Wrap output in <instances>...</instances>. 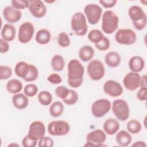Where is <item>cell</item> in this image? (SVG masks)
Here are the masks:
<instances>
[{
    "label": "cell",
    "instance_id": "cell-1",
    "mask_svg": "<svg viewBox=\"0 0 147 147\" xmlns=\"http://www.w3.org/2000/svg\"><path fill=\"white\" fill-rule=\"evenodd\" d=\"M68 84L73 88L79 87L83 82L84 68L77 59L71 60L67 65Z\"/></svg>",
    "mask_w": 147,
    "mask_h": 147
},
{
    "label": "cell",
    "instance_id": "cell-2",
    "mask_svg": "<svg viewBox=\"0 0 147 147\" xmlns=\"http://www.w3.org/2000/svg\"><path fill=\"white\" fill-rule=\"evenodd\" d=\"M128 14L132 21L134 28L138 30L144 29L147 23L146 13L141 7L137 5L130 6L128 10Z\"/></svg>",
    "mask_w": 147,
    "mask_h": 147
},
{
    "label": "cell",
    "instance_id": "cell-3",
    "mask_svg": "<svg viewBox=\"0 0 147 147\" xmlns=\"http://www.w3.org/2000/svg\"><path fill=\"white\" fill-rule=\"evenodd\" d=\"M119 18L112 10H106L102 14L101 28L106 34L114 33L118 28Z\"/></svg>",
    "mask_w": 147,
    "mask_h": 147
},
{
    "label": "cell",
    "instance_id": "cell-4",
    "mask_svg": "<svg viewBox=\"0 0 147 147\" xmlns=\"http://www.w3.org/2000/svg\"><path fill=\"white\" fill-rule=\"evenodd\" d=\"M72 30L79 36H84L88 30L86 18L82 12H76L72 17L71 21Z\"/></svg>",
    "mask_w": 147,
    "mask_h": 147
},
{
    "label": "cell",
    "instance_id": "cell-5",
    "mask_svg": "<svg viewBox=\"0 0 147 147\" xmlns=\"http://www.w3.org/2000/svg\"><path fill=\"white\" fill-rule=\"evenodd\" d=\"M112 111L116 118L121 121H125L130 115V109L127 102L122 99L114 100L112 103Z\"/></svg>",
    "mask_w": 147,
    "mask_h": 147
},
{
    "label": "cell",
    "instance_id": "cell-6",
    "mask_svg": "<svg viewBox=\"0 0 147 147\" xmlns=\"http://www.w3.org/2000/svg\"><path fill=\"white\" fill-rule=\"evenodd\" d=\"M48 132L53 136H61L67 134L70 130L69 124L63 120L53 121L48 125Z\"/></svg>",
    "mask_w": 147,
    "mask_h": 147
},
{
    "label": "cell",
    "instance_id": "cell-7",
    "mask_svg": "<svg viewBox=\"0 0 147 147\" xmlns=\"http://www.w3.org/2000/svg\"><path fill=\"white\" fill-rule=\"evenodd\" d=\"M115 40L119 44L132 45L136 41L137 36L130 29H120L115 34Z\"/></svg>",
    "mask_w": 147,
    "mask_h": 147
},
{
    "label": "cell",
    "instance_id": "cell-8",
    "mask_svg": "<svg viewBox=\"0 0 147 147\" xmlns=\"http://www.w3.org/2000/svg\"><path fill=\"white\" fill-rule=\"evenodd\" d=\"M87 73L92 80H100L105 74L103 64L99 60H92L88 64Z\"/></svg>",
    "mask_w": 147,
    "mask_h": 147
},
{
    "label": "cell",
    "instance_id": "cell-9",
    "mask_svg": "<svg viewBox=\"0 0 147 147\" xmlns=\"http://www.w3.org/2000/svg\"><path fill=\"white\" fill-rule=\"evenodd\" d=\"M111 102L107 99H99L94 101L91 106L92 114L96 118H101L109 112Z\"/></svg>",
    "mask_w": 147,
    "mask_h": 147
},
{
    "label": "cell",
    "instance_id": "cell-10",
    "mask_svg": "<svg viewBox=\"0 0 147 147\" xmlns=\"http://www.w3.org/2000/svg\"><path fill=\"white\" fill-rule=\"evenodd\" d=\"M106 140V135L104 131L95 129L88 133L86 137L87 142L84 146H103Z\"/></svg>",
    "mask_w": 147,
    "mask_h": 147
},
{
    "label": "cell",
    "instance_id": "cell-11",
    "mask_svg": "<svg viewBox=\"0 0 147 147\" xmlns=\"http://www.w3.org/2000/svg\"><path fill=\"white\" fill-rule=\"evenodd\" d=\"M84 12L88 22L91 25H95L99 22L101 17L102 9L98 5L90 3L84 7Z\"/></svg>",
    "mask_w": 147,
    "mask_h": 147
},
{
    "label": "cell",
    "instance_id": "cell-12",
    "mask_svg": "<svg viewBox=\"0 0 147 147\" xmlns=\"http://www.w3.org/2000/svg\"><path fill=\"white\" fill-rule=\"evenodd\" d=\"M34 33V28L33 25L30 22H25L20 26L18 40L21 43H28L32 40Z\"/></svg>",
    "mask_w": 147,
    "mask_h": 147
},
{
    "label": "cell",
    "instance_id": "cell-13",
    "mask_svg": "<svg viewBox=\"0 0 147 147\" xmlns=\"http://www.w3.org/2000/svg\"><path fill=\"white\" fill-rule=\"evenodd\" d=\"M45 133V127L44 123L36 121L30 125L27 136L32 140L38 141L44 137Z\"/></svg>",
    "mask_w": 147,
    "mask_h": 147
},
{
    "label": "cell",
    "instance_id": "cell-14",
    "mask_svg": "<svg viewBox=\"0 0 147 147\" xmlns=\"http://www.w3.org/2000/svg\"><path fill=\"white\" fill-rule=\"evenodd\" d=\"M140 75L136 72H130L127 73L123 79L125 87L129 91H134L140 86Z\"/></svg>",
    "mask_w": 147,
    "mask_h": 147
},
{
    "label": "cell",
    "instance_id": "cell-15",
    "mask_svg": "<svg viewBox=\"0 0 147 147\" xmlns=\"http://www.w3.org/2000/svg\"><path fill=\"white\" fill-rule=\"evenodd\" d=\"M103 91L111 97H117L123 93V87L119 83L114 80H109L103 85Z\"/></svg>",
    "mask_w": 147,
    "mask_h": 147
},
{
    "label": "cell",
    "instance_id": "cell-16",
    "mask_svg": "<svg viewBox=\"0 0 147 147\" xmlns=\"http://www.w3.org/2000/svg\"><path fill=\"white\" fill-rule=\"evenodd\" d=\"M29 1V9L31 14L36 18H41L47 13V7L40 0H31Z\"/></svg>",
    "mask_w": 147,
    "mask_h": 147
},
{
    "label": "cell",
    "instance_id": "cell-17",
    "mask_svg": "<svg viewBox=\"0 0 147 147\" xmlns=\"http://www.w3.org/2000/svg\"><path fill=\"white\" fill-rule=\"evenodd\" d=\"M3 16L9 23H16L20 20L22 13L20 10L15 9L12 6H7L3 10Z\"/></svg>",
    "mask_w": 147,
    "mask_h": 147
},
{
    "label": "cell",
    "instance_id": "cell-18",
    "mask_svg": "<svg viewBox=\"0 0 147 147\" xmlns=\"http://www.w3.org/2000/svg\"><path fill=\"white\" fill-rule=\"evenodd\" d=\"M120 125L119 122L113 118L106 119L103 125V129L105 133L108 135H114L119 129Z\"/></svg>",
    "mask_w": 147,
    "mask_h": 147
},
{
    "label": "cell",
    "instance_id": "cell-19",
    "mask_svg": "<svg viewBox=\"0 0 147 147\" xmlns=\"http://www.w3.org/2000/svg\"><path fill=\"white\" fill-rule=\"evenodd\" d=\"M16 33V28L13 25L6 24L3 26L1 30V38L6 42H10L14 39Z\"/></svg>",
    "mask_w": 147,
    "mask_h": 147
},
{
    "label": "cell",
    "instance_id": "cell-20",
    "mask_svg": "<svg viewBox=\"0 0 147 147\" xmlns=\"http://www.w3.org/2000/svg\"><path fill=\"white\" fill-rule=\"evenodd\" d=\"M129 67L131 72L138 73L145 67L144 60L141 56H134L129 61Z\"/></svg>",
    "mask_w": 147,
    "mask_h": 147
},
{
    "label": "cell",
    "instance_id": "cell-21",
    "mask_svg": "<svg viewBox=\"0 0 147 147\" xmlns=\"http://www.w3.org/2000/svg\"><path fill=\"white\" fill-rule=\"evenodd\" d=\"M12 103L16 109L22 110L25 109L28 106L29 100L25 95L21 93H18L12 97Z\"/></svg>",
    "mask_w": 147,
    "mask_h": 147
},
{
    "label": "cell",
    "instance_id": "cell-22",
    "mask_svg": "<svg viewBox=\"0 0 147 147\" xmlns=\"http://www.w3.org/2000/svg\"><path fill=\"white\" fill-rule=\"evenodd\" d=\"M121 61V57L119 54L116 52L111 51L108 52L105 57V61L107 65L111 68L118 67Z\"/></svg>",
    "mask_w": 147,
    "mask_h": 147
},
{
    "label": "cell",
    "instance_id": "cell-23",
    "mask_svg": "<svg viewBox=\"0 0 147 147\" xmlns=\"http://www.w3.org/2000/svg\"><path fill=\"white\" fill-rule=\"evenodd\" d=\"M131 136L129 132L122 130L117 133L115 136V140L118 145L126 147L131 142Z\"/></svg>",
    "mask_w": 147,
    "mask_h": 147
},
{
    "label": "cell",
    "instance_id": "cell-24",
    "mask_svg": "<svg viewBox=\"0 0 147 147\" xmlns=\"http://www.w3.org/2000/svg\"><path fill=\"white\" fill-rule=\"evenodd\" d=\"M30 70V64L25 61H20L15 66L14 72L16 75L24 80L27 77Z\"/></svg>",
    "mask_w": 147,
    "mask_h": 147
},
{
    "label": "cell",
    "instance_id": "cell-25",
    "mask_svg": "<svg viewBox=\"0 0 147 147\" xmlns=\"http://www.w3.org/2000/svg\"><path fill=\"white\" fill-rule=\"evenodd\" d=\"M94 55V50L93 48L90 45H84L80 48L79 51V57L80 59L87 62L92 59Z\"/></svg>",
    "mask_w": 147,
    "mask_h": 147
},
{
    "label": "cell",
    "instance_id": "cell-26",
    "mask_svg": "<svg viewBox=\"0 0 147 147\" xmlns=\"http://www.w3.org/2000/svg\"><path fill=\"white\" fill-rule=\"evenodd\" d=\"M51 38L50 32L46 29H41L37 32L35 40L39 44L45 45L48 44Z\"/></svg>",
    "mask_w": 147,
    "mask_h": 147
},
{
    "label": "cell",
    "instance_id": "cell-27",
    "mask_svg": "<svg viewBox=\"0 0 147 147\" xmlns=\"http://www.w3.org/2000/svg\"><path fill=\"white\" fill-rule=\"evenodd\" d=\"M7 91L12 94L19 93L22 89V84L21 81L16 79L9 80L6 86Z\"/></svg>",
    "mask_w": 147,
    "mask_h": 147
},
{
    "label": "cell",
    "instance_id": "cell-28",
    "mask_svg": "<svg viewBox=\"0 0 147 147\" xmlns=\"http://www.w3.org/2000/svg\"><path fill=\"white\" fill-rule=\"evenodd\" d=\"M51 64L53 70L60 72L63 70L65 66V61L63 56L60 55H55L51 59Z\"/></svg>",
    "mask_w": 147,
    "mask_h": 147
},
{
    "label": "cell",
    "instance_id": "cell-29",
    "mask_svg": "<svg viewBox=\"0 0 147 147\" xmlns=\"http://www.w3.org/2000/svg\"><path fill=\"white\" fill-rule=\"evenodd\" d=\"M64 109V105L61 102L55 101L49 107V113L52 117L56 118L63 113Z\"/></svg>",
    "mask_w": 147,
    "mask_h": 147
},
{
    "label": "cell",
    "instance_id": "cell-30",
    "mask_svg": "<svg viewBox=\"0 0 147 147\" xmlns=\"http://www.w3.org/2000/svg\"><path fill=\"white\" fill-rule=\"evenodd\" d=\"M37 99L39 103L42 105L48 106L52 101V95L47 91H42L38 93Z\"/></svg>",
    "mask_w": 147,
    "mask_h": 147
},
{
    "label": "cell",
    "instance_id": "cell-31",
    "mask_svg": "<svg viewBox=\"0 0 147 147\" xmlns=\"http://www.w3.org/2000/svg\"><path fill=\"white\" fill-rule=\"evenodd\" d=\"M142 128L141 123L137 119H131L129 121L126 125L127 131L131 134L138 133Z\"/></svg>",
    "mask_w": 147,
    "mask_h": 147
},
{
    "label": "cell",
    "instance_id": "cell-32",
    "mask_svg": "<svg viewBox=\"0 0 147 147\" xmlns=\"http://www.w3.org/2000/svg\"><path fill=\"white\" fill-rule=\"evenodd\" d=\"M104 37L103 33L99 29H92L88 34V40L94 44L100 41Z\"/></svg>",
    "mask_w": 147,
    "mask_h": 147
},
{
    "label": "cell",
    "instance_id": "cell-33",
    "mask_svg": "<svg viewBox=\"0 0 147 147\" xmlns=\"http://www.w3.org/2000/svg\"><path fill=\"white\" fill-rule=\"evenodd\" d=\"M78 98V94L76 91L72 90H69V93L68 96L62 100L64 103L67 105L71 106L75 104L77 102Z\"/></svg>",
    "mask_w": 147,
    "mask_h": 147
},
{
    "label": "cell",
    "instance_id": "cell-34",
    "mask_svg": "<svg viewBox=\"0 0 147 147\" xmlns=\"http://www.w3.org/2000/svg\"><path fill=\"white\" fill-rule=\"evenodd\" d=\"M57 42L62 48L68 47L70 44V39L67 33L64 32L60 33L57 36Z\"/></svg>",
    "mask_w": 147,
    "mask_h": 147
},
{
    "label": "cell",
    "instance_id": "cell-35",
    "mask_svg": "<svg viewBox=\"0 0 147 147\" xmlns=\"http://www.w3.org/2000/svg\"><path fill=\"white\" fill-rule=\"evenodd\" d=\"M38 92L37 86L32 83H29L26 84L24 88V94L28 97H33Z\"/></svg>",
    "mask_w": 147,
    "mask_h": 147
},
{
    "label": "cell",
    "instance_id": "cell-36",
    "mask_svg": "<svg viewBox=\"0 0 147 147\" xmlns=\"http://www.w3.org/2000/svg\"><path fill=\"white\" fill-rule=\"evenodd\" d=\"M38 76V71L36 66L30 64V70L27 77L24 79L25 82H32L36 80Z\"/></svg>",
    "mask_w": 147,
    "mask_h": 147
},
{
    "label": "cell",
    "instance_id": "cell-37",
    "mask_svg": "<svg viewBox=\"0 0 147 147\" xmlns=\"http://www.w3.org/2000/svg\"><path fill=\"white\" fill-rule=\"evenodd\" d=\"M12 75V69L7 65L0 66V79L6 80L10 78Z\"/></svg>",
    "mask_w": 147,
    "mask_h": 147
},
{
    "label": "cell",
    "instance_id": "cell-38",
    "mask_svg": "<svg viewBox=\"0 0 147 147\" xmlns=\"http://www.w3.org/2000/svg\"><path fill=\"white\" fill-rule=\"evenodd\" d=\"M11 6L16 9L22 10L29 7V1L25 0H18V1H11Z\"/></svg>",
    "mask_w": 147,
    "mask_h": 147
},
{
    "label": "cell",
    "instance_id": "cell-39",
    "mask_svg": "<svg viewBox=\"0 0 147 147\" xmlns=\"http://www.w3.org/2000/svg\"><path fill=\"white\" fill-rule=\"evenodd\" d=\"M95 46L98 50L100 51H105L109 48L110 46V42L107 37H104L100 41L95 44Z\"/></svg>",
    "mask_w": 147,
    "mask_h": 147
},
{
    "label": "cell",
    "instance_id": "cell-40",
    "mask_svg": "<svg viewBox=\"0 0 147 147\" xmlns=\"http://www.w3.org/2000/svg\"><path fill=\"white\" fill-rule=\"evenodd\" d=\"M69 93V90L67 87L63 86H60L57 87L55 89L56 95L60 98L63 99L65 98Z\"/></svg>",
    "mask_w": 147,
    "mask_h": 147
},
{
    "label": "cell",
    "instance_id": "cell-41",
    "mask_svg": "<svg viewBox=\"0 0 147 147\" xmlns=\"http://www.w3.org/2000/svg\"><path fill=\"white\" fill-rule=\"evenodd\" d=\"M54 145L53 140L49 137H44L39 140L38 146H48L52 147Z\"/></svg>",
    "mask_w": 147,
    "mask_h": 147
},
{
    "label": "cell",
    "instance_id": "cell-42",
    "mask_svg": "<svg viewBox=\"0 0 147 147\" xmlns=\"http://www.w3.org/2000/svg\"><path fill=\"white\" fill-rule=\"evenodd\" d=\"M47 80L49 82L53 84H57L62 82L61 76L59 74L55 73H53L49 75L47 78Z\"/></svg>",
    "mask_w": 147,
    "mask_h": 147
},
{
    "label": "cell",
    "instance_id": "cell-43",
    "mask_svg": "<svg viewBox=\"0 0 147 147\" xmlns=\"http://www.w3.org/2000/svg\"><path fill=\"white\" fill-rule=\"evenodd\" d=\"M37 141L30 139L27 135L24 137L22 141V145L24 147H34Z\"/></svg>",
    "mask_w": 147,
    "mask_h": 147
},
{
    "label": "cell",
    "instance_id": "cell-44",
    "mask_svg": "<svg viewBox=\"0 0 147 147\" xmlns=\"http://www.w3.org/2000/svg\"><path fill=\"white\" fill-rule=\"evenodd\" d=\"M137 98L141 101H145L147 98L146 87H141L137 93Z\"/></svg>",
    "mask_w": 147,
    "mask_h": 147
},
{
    "label": "cell",
    "instance_id": "cell-45",
    "mask_svg": "<svg viewBox=\"0 0 147 147\" xmlns=\"http://www.w3.org/2000/svg\"><path fill=\"white\" fill-rule=\"evenodd\" d=\"M99 2L105 8L107 9V8H111L114 7L116 5L117 1V0H105V1L100 0Z\"/></svg>",
    "mask_w": 147,
    "mask_h": 147
},
{
    "label": "cell",
    "instance_id": "cell-46",
    "mask_svg": "<svg viewBox=\"0 0 147 147\" xmlns=\"http://www.w3.org/2000/svg\"><path fill=\"white\" fill-rule=\"evenodd\" d=\"M9 49V45L7 42L4 41L2 38L0 39V52L1 53L7 52Z\"/></svg>",
    "mask_w": 147,
    "mask_h": 147
},
{
    "label": "cell",
    "instance_id": "cell-47",
    "mask_svg": "<svg viewBox=\"0 0 147 147\" xmlns=\"http://www.w3.org/2000/svg\"><path fill=\"white\" fill-rule=\"evenodd\" d=\"M140 87H146V75H144L141 77Z\"/></svg>",
    "mask_w": 147,
    "mask_h": 147
},
{
    "label": "cell",
    "instance_id": "cell-48",
    "mask_svg": "<svg viewBox=\"0 0 147 147\" xmlns=\"http://www.w3.org/2000/svg\"><path fill=\"white\" fill-rule=\"evenodd\" d=\"M146 144L143 142V141H136L131 146H136V147H143V146H146Z\"/></svg>",
    "mask_w": 147,
    "mask_h": 147
}]
</instances>
